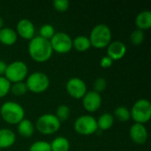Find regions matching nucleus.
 <instances>
[{"label": "nucleus", "mask_w": 151, "mask_h": 151, "mask_svg": "<svg viewBox=\"0 0 151 151\" xmlns=\"http://www.w3.org/2000/svg\"><path fill=\"white\" fill-rule=\"evenodd\" d=\"M27 51L30 58L37 63L47 62L53 54L50 41L39 35H35L29 41Z\"/></svg>", "instance_id": "1"}, {"label": "nucleus", "mask_w": 151, "mask_h": 151, "mask_svg": "<svg viewBox=\"0 0 151 151\" xmlns=\"http://www.w3.org/2000/svg\"><path fill=\"white\" fill-rule=\"evenodd\" d=\"M0 115L4 122L10 125H18L25 119V110L21 104L13 101H7L0 107Z\"/></svg>", "instance_id": "2"}, {"label": "nucleus", "mask_w": 151, "mask_h": 151, "mask_svg": "<svg viewBox=\"0 0 151 151\" xmlns=\"http://www.w3.org/2000/svg\"><path fill=\"white\" fill-rule=\"evenodd\" d=\"M112 33L111 28L105 24H97L90 31L88 39L91 47L96 49H104L111 42Z\"/></svg>", "instance_id": "3"}, {"label": "nucleus", "mask_w": 151, "mask_h": 151, "mask_svg": "<svg viewBox=\"0 0 151 151\" xmlns=\"http://www.w3.org/2000/svg\"><path fill=\"white\" fill-rule=\"evenodd\" d=\"M61 127V122L55 114L44 113L41 115L35 125V128L42 134L50 135L57 133Z\"/></svg>", "instance_id": "4"}, {"label": "nucleus", "mask_w": 151, "mask_h": 151, "mask_svg": "<svg viewBox=\"0 0 151 151\" xmlns=\"http://www.w3.org/2000/svg\"><path fill=\"white\" fill-rule=\"evenodd\" d=\"M131 119L134 123L145 125L151 119V104L148 99L137 100L130 111Z\"/></svg>", "instance_id": "5"}, {"label": "nucleus", "mask_w": 151, "mask_h": 151, "mask_svg": "<svg viewBox=\"0 0 151 151\" xmlns=\"http://www.w3.org/2000/svg\"><path fill=\"white\" fill-rule=\"evenodd\" d=\"M27 90L34 94H42L50 87V78L42 72H34L28 74L25 81Z\"/></svg>", "instance_id": "6"}, {"label": "nucleus", "mask_w": 151, "mask_h": 151, "mask_svg": "<svg viewBox=\"0 0 151 151\" xmlns=\"http://www.w3.org/2000/svg\"><path fill=\"white\" fill-rule=\"evenodd\" d=\"M28 75V67L24 61L16 60L7 65L4 77L12 84L26 81Z\"/></svg>", "instance_id": "7"}, {"label": "nucleus", "mask_w": 151, "mask_h": 151, "mask_svg": "<svg viewBox=\"0 0 151 151\" xmlns=\"http://www.w3.org/2000/svg\"><path fill=\"white\" fill-rule=\"evenodd\" d=\"M75 132L81 135L88 136L98 131L96 119L91 115H82L78 117L73 124Z\"/></svg>", "instance_id": "8"}, {"label": "nucleus", "mask_w": 151, "mask_h": 151, "mask_svg": "<svg viewBox=\"0 0 151 151\" xmlns=\"http://www.w3.org/2000/svg\"><path fill=\"white\" fill-rule=\"evenodd\" d=\"M53 52L66 54L73 50V39L65 32H56L50 40Z\"/></svg>", "instance_id": "9"}, {"label": "nucleus", "mask_w": 151, "mask_h": 151, "mask_svg": "<svg viewBox=\"0 0 151 151\" xmlns=\"http://www.w3.org/2000/svg\"><path fill=\"white\" fill-rule=\"evenodd\" d=\"M67 94L73 99H82L85 94L88 92L87 85L83 80L78 77L70 78L65 85Z\"/></svg>", "instance_id": "10"}, {"label": "nucleus", "mask_w": 151, "mask_h": 151, "mask_svg": "<svg viewBox=\"0 0 151 151\" xmlns=\"http://www.w3.org/2000/svg\"><path fill=\"white\" fill-rule=\"evenodd\" d=\"M82 105L88 112L92 113L97 111L102 105L101 94L96 93L94 90L88 91L82 97Z\"/></svg>", "instance_id": "11"}, {"label": "nucleus", "mask_w": 151, "mask_h": 151, "mask_svg": "<svg viewBox=\"0 0 151 151\" xmlns=\"http://www.w3.org/2000/svg\"><path fill=\"white\" fill-rule=\"evenodd\" d=\"M18 36L22 39L30 41L35 36V27L28 19H21L18 21L15 29Z\"/></svg>", "instance_id": "12"}, {"label": "nucleus", "mask_w": 151, "mask_h": 151, "mask_svg": "<svg viewBox=\"0 0 151 151\" xmlns=\"http://www.w3.org/2000/svg\"><path fill=\"white\" fill-rule=\"evenodd\" d=\"M129 135L134 143L137 145H143L147 142L149 133L145 125L134 123L129 130Z\"/></svg>", "instance_id": "13"}, {"label": "nucleus", "mask_w": 151, "mask_h": 151, "mask_svg": "<svg viewBox=\"0 0 151 151\" xmlns=\"http://www.w3.org/2000/svg\"><path fill=\"white\" fill-rule=\"evenodd\" d=\"M107 55L112 61L122 59L127 53V46L121 41H113L106 47Z\"/></svg>", "instance_id": "14"}, {"label": "nucleus", "mask_w": 151, "mask_h": 151, "mask_svg": "<svg viewBox=\"0 0 151 151\" xmlns=\"http://www.w3.org/2000/svg\"><path fill=\"white\" fill-rule=\"evenodd\" d=\"M18 35L15 29L11 27H3L0 29V42L5 46H12L17 42Z\"/></svg>", "instance_id": "15"}, {"label": "nucleus", "mask_w": 151, "mask_h": 151, "mask_svg": "<svg viewBox=\"0 0 151 151\" xmlns=\"http://www.w3.org/2000/svg\"><path fill=\"white\" fill-rule=\"evenodd\" d=\"M16 142L15 133L8 128L0 129V150L12 147Z\"/></svg>", "instance_id": "16"}, {"label": "nucleus", "mask_w": 151, "mask_h": 151, "mask_svg": "<svg viewBox=\"0 0 151 151\" xmlns=\"http://www.w3.org/2000/svg\"><path fill=\"white\" fill-rule=\"evenodd\" d=\"M135 26L142 31L149 30L151 27V12L145 10L141 12L135 18Z\"/></svg>", "instance_id": "17"}, {"label": "nucleus", "mask_w": 151, "mask_h": 151, "mask_svg": "<svg viewBox=\"0 0 151 151\" xmlns=\"http://www.w3.org/2000/svg\"><path fill=\"white\" fill-rule=\"evenodd\" d=\"M18 133L21 137L24 138H29L31 137L34 133H35V125L27 119H22L19 124H18Z\"/></svg>", "instance_id": "18"}, {"label": "nucleus", "mask_w": 151, "mask_h": 151, "mask_svg": "<svg viewBox=\"0 0 151 151\" xmlns=\"http://www.w3.org/2000/svg\"><path fill=\"white\" fill-rule=\"evenodd\" d=\"M115 122V119L111 113L104 112L102 115L99 116V118L96 119L97 123V128L101 131H107L111 129Z\"/></svg>", "instance_id": "19"}, {"label": "nucleus", "mask_w": 151, "mask_h": 151, "mask_svg": "<svg viewBox=\"0 0 151 151\" xmlns=\"http://www.w3.org/2000/svg\"><path fill=\"white\" fill-rule=\"evenodd\" d=\"M73 48L79 52H85L91 48L90 41L86 35H78L73 40Z\"/></svg>", "instance_id": "20"}, {"label": "nucleus", "mask_w": 151, "mask_h": 151, "mask_svg": "<svg viewBox=\"0 0 151 151\" xmlns=\"http://www.w3.org/2000/svg\"><path fill=\"white\" fill-rule=\"evenodd\" d=\"M50 145L51 151H69L70 150V142L68 139L64 136L56 137Z\"/></svg>", "instance_id": "21"}, {"label": "nucleus", "mask_w": 151, "mask_h": 151, "mask_svg": "<svg viewBox=\"0 0 151 151\" xmlns=\"http://www.w3.org/2000/svg\"><path fill=\"white\" fill-rule=\"evenodd\" d=\"M113 117L120 122H127L131 119L130 110L126 106H118L114 110Z\"/></svg>", "instance_id": "22"}, {"label": "nucleus", "mask_w": 151, "mask_h": 151, "mask_svg": "<svg viewBox=\"0 0 151 151\" xmlns=\"http://www.w3.org/2000/svg\"><path fill=\"white\" fill-rule=\"evenodd\" d=\"M70 115H71V110L68 105L60 104L58 106V108L56 110L55 116L58 118V119L60 122H64V121L67 120L69 119Z\"/></svg>", "instance_id": "23"}, {"label": "nucleus", "mask_w": 151, "mask_h": 151, "mask_svg": "<svg viewBox=\"0 0 151 151\" xmlns=\"http://www.w3.org/2000/svg\"><path fill=\"white\" fill-rule=\"evenodd\" d=\"M27 91L28 90H27V88L25 81L16 82V83H12L11 85L10 92L14 96H24L25 94H27Z\"/></svg>", "instance_id": "24"}, {"label": "nucleus", "mask_w": 151, "mask_h": 151, "mask_svg": "<svg viewBox=\"0 0 151 151\" xmlns=\"http://www.w3.org/2000/svg\"><path fill=\"white\" fill-rule=\"evenodd\" d=\"M56 33L55 28L52 25L50 24H44L40 27L39 30V36L46 39V40H50L51 37L54 35V34Z\"/></svg>", "instance_id": "25"}, {"label": "nucleus", "mask_w": 151, "mask_h": 151, "mask_svg": "<svg viewBox=\"0 0 151 151\" xmlns=\"http://www.w3.org/2000/svg\"><path fill=\"white\" fill-rule=\"evenodd\" d=\"M28 151H51V150L50 145L48 142L36 141L30 145Z\"/></svg>", "instance_id": "26"}, {"label": "nucleus", "mask_w": 151, "mask_h": 151, "mask_svg": "<svg viewBox=\"0 0 151 151\" xmlns=\"http://www.w3.org/2000/svg\"><path fill=\"white\" fill-rule=\"evenodd\" d=\"M144 40V32L140 30V29H135L134 30L131 35H130V42L134 45H141Z\"/></svg>", "instance_id": "27"}, {"label": "nucleus", "mask_w": 151, "mask_h": 151, "mask_svg": "<svg viewBox=\"0 0 151 151\" xmlns=\"http://www.w3.org/2000/svg\"><path fill=\"white\" fill-rule=\"evenodd\" d=\"M12 83L4 77L0 76V98L6 96L10 93Z\"/></svg>", "instance_id": "28"}, {"label": "nucleus", "mask_w": 151, "mask_h": 151, "mask_svg": "<svg viewBox=\"0 0 151 151\" xmlns=\"http://www.w3.org/2000/svg\"><path fill=\"white\" fill-rule=\"evenodd\" d=\"M106 88H107V81L104 77H98L95 80L93 83V88L95 92L101 94L106 89Z\"/></svg>", "instance_id": "29"}, {"label": "nucleus", "mask_w": 151, "mask_h": 151, "mask_svg": "<svg viewBox=\"0 0 151 151\" xmlns=\"http://www.w3.org/2000/svg\"><path fill=\"white\" fill-rule=\"evenodd\" d=\"M52 4L56 11L59 12H64L69 9L70 2L68 0H54Z\"/></svg>", "instance_id": "30"}, {"label": "nucleus", "mask_w": 151, "mask_h": 151, "mask_svg": "<svg viewBox=\"0 0 151 151\" xmlns=\"http://www.w3.org/2000/svg\"><path fill=\"white\" fill-rule=\"evenodd\" d=\"M113 61L108 56H104L100 60V65L103 68H109L112 65Z\"/></svg>", "instance_id": "31"}, {"label": "nucleus", "mask_w": 151, "mask_h": 151, "mask_svg": "<svg viewBox=\"0 0 151 151\" xmlns=\"http://www.w3.org/2000/svg\"><path fill=\"white\" fill-rule=\"evenodd\" d=\"M6 67H7V64L4 61L0 60V76H4V75Z\"/></svg>", "instance_id": "32"}, {"label": "nucleus", "mask_w": 151, "mask_h": 151, "mask_svg": "<svg viewBox=\"0 0 151 151\" xmlns=\"http://www.w3.org/2000/svg\"><path fill=\"white\" fill-rule=\"evenodd\" d=\"M3 27H4V19L0 17V29H2Z\"/></svg>", "instance_id": "33"}]
</instances>
